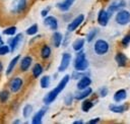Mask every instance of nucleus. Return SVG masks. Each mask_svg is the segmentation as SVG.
Returning <instances> with one entry per match:
<instances>
[{
  "label": "nucleus",
  "mask_w": 130,
  "mask_h": 124,
  "mask_svg": "<svg viewBox=\"0 0 130 124\" xmlns=\"http://www.w3.org/2000/svg\"><path fill=\"white\" fill-rule=\"evenodd\" d=\"M32 111H34V108H32V106L30 104L24 105V107L22 108V116H23V118L27 119L32 114Z\"/></svg>",
  "instance_id": "7c9ffc66"
},
{
  "label": "nucleus",
  "mask_w": 130,
  "mask_h": 124,
  "mask_svg": "<svg viewBox=\"0 0 130 124\" xmlns=\"http://www.w3.org/2000/svg\"><path fill=\"white\" fill-rule=\"evenodd\" d=\"M27 8V0H16L13 5V13L22 14Z\"/></svg>",
  "instance_id": "ddd939ff"
},
{
  "label": "nucleus",
  "mask_w": 130,
  "mask_h": 124,
  "mask_svg": "<svg viewBox=\"0 0 130 124\" xmlns=\"http://www.w3.org/2000/svg\"><path fill=\"white\" fill-rule=\"evenodd\" d=\"M44 25L49 27L52 32H55L58 29L59 27V23H58V19L54 16V15H47L46 17H44V21H43Z\"/></svg>",
  "instance_id": "9b49d317"
},
{
  "label": "nucleus",
  "mask_w": 130,
  "mask_h": 124,
  "mask_svg": "<svg viewBox=\"0 0 130 124\" xmlns=\"http://www.w3.org/2000/svg\"><path fill=\"white\" fill-rule=\"evenodd\" d=\"M74 100L75 99H74V95L73 94H67L64 97V104H65V106H71Z\"/></svg>",
  "instance_id": "473e14b6"
},
{
  "label": "nucleus",
  "mask_w": 130,
  "mask_h": 124,
  "mask_svg": "<svg viewBox=\"0 0 130 124\" xmlns=\"http://www.w3.org/2000/svg\"><path fill=\"white\" fill-rule=\"evenodd\" d=\"M109 110L115 114H122L128 110V106L126 104L120 105V104H111L109 105Z\"/></svg>",
  "instance_id": "aec40b11"
},
{
  "label": "nucleus",
  "mask_w": 130,
  "mask_h": 124,
  "mask_svg": "<svg viewBox=\"0 0 130 124\" xmlns=\"http://www.w3.org/2000/svg\"><path fill=\"white\" fill-rule=\"evenodd\" d=\"M115 21L119 25H126L130 23V11L121 9L115 13Z\"/></svg>",
  "instance_id": "39448f33"
},
{
  "label": "nucleus",
  "mask_w": 130,
  "mask_h": 124,
  "mask_svg": "<svg viewBox=\"0 0 130 124\" xmlns=\"http://www.w3.org/2000/svg\"><path fill=\"white\" fill-rule=\"evenodd\" d=\"M92 94V89L90 86L84 88V89H80L78 91H76L74 94V99L76 101H83L84 99H87L88 97H90Z\"/></svg>",
  "instance_id": "2eb2a0df"
},
{
  "label": "nucleus",
  "mask_w": 130,
  "mask_h": 124,
  "mask_svg": "<svg viewBox=\"0 0 130 124\" xmlns=\"http://www.w3.org/2000/svg\"><path fill=\"white\" fill-rule=\"evenodd\" d=\"M115 62L119 67H125L128 63V58L123 52H117L115 55Z\"/></svg>",
  "instance_id": "a211bd4d"
},
{
  "label": "nucleus",
  "mask_w": 130,
  "mask_h": 124,
  "mask_svg": "<svg viewBox=\"0 0 130 124\" xmlns=\"http://www.w3.org/2000/svg\"><path fill=\"white\" fill-rule=\"evenodd\" d=\"M12 123L13 124H18V123H21V121H20V119H17V120H14Z\"/></svg>",
  "instance_id": "a19ab883"
},
{
  "label": "nucleus",
  "mask_w": 130,
  "mask_h": 124,
  "mask_svg": "<svg viewBox=\"0 0 130 124\" xmlns=\"http://www.w3.org/2000/svg\"><path fill=\"white\" fill-rule=\"evenodd\" d=\"M23 84H24V81H23V78L21 76H14L9 80L8 88H9L10 92L17 94L18 91H20L22 89Z\"/></svg>",
  "instance_id": "20e7f679"
},
{
  "label": "nucleus",
  "mask_w": 130,
  "mask_h": 124,
  "mask_svg": "<svg viewBox=\"0 0 130 124\" xmlns=\"http://www.w3.org/2000/svg\"><path fill=\"white\" fill-rule=\"evenodd\" d=\"M47 110H48L47 107H42L39 111H37V112L34 114L32 118H31V124H42L43 118H44V116L46 115Z\"/></svg>",
  "instance_id": "4468645a"
},
{
  "label": "nucleus",
  "mask_w": 130,
  "mask_h": 124,
  "mask_svg": "<svg viewBox=\"0 0 130 124\" xmlns=\"http://www.w3.org/2000/svg\"><path fill=\"white\" fill-rule=\"evenodd\" d=\"M83 75H85V71H77V70H74L73 73L71 74V78L73 79H79L80 77H82Z\"/></svg>",
  "instance_id": "c9c22d12"
},
{
  "label": "nucleus",
  "mask_w": 130,
  "mask_h": 124,
  "mask_svg": "<svg viewBox=\"0 0 130 124\" xmlns=\"http://www.w3.org/2000/svg\"><path fill=\"white\" fill-rule=\"evenodd\" d=\"M10 53V47L6 44H3L0 46V56H5Z\"/></svg>",
  "instance_id": "72a5a7b5"
},
{
  "label": "nucleus",
  "mask_w": 130,
  "mask_h": 124,
  "mask_svg": "<svg viewBox=\"0 0 130 124\" xmlns=\"http://www.w3.org/2000/svg\"><path fill=\"white\" fill-rule=\"evenodd\" d=\"M19 60H20V55H16V56H14V57L10 60V62L8 63L7 67H6V70H5V74H6L7 76H9V75L13 72V70H14L15 66L17 65V63H19Z\"/></svg>",
  "instance_id": "f3484780"
},
{
  "label": "nucleus",
  "mask_w": 130,
  "mask_h": 124,
  "mask_svg": "<svg viewBox=\"0 0 130 124\" xmlns=\"http://www.w3.org/2000/svg\"><path fill=\"white\" fill-rule=\"evenodd\" d=\"M74 1H75V0H63L62 2L57 3V4H56V7H57L60 11L66 12V11H68V10L72 7Z\"/></svg>",
  "instance_id": "5701e85b"
},
{
  "label": "nucleus",
  "mask_w": 130,
  "mask_h": 124,
  "mask_svg": "<svg viewBox=\"0 0 130 124\" xmlns=\"http://www.w3.org/2000/svg\"><path fill=\"white\" fill-rule=\"evenodd\" d=\"M127 99V90L124 88H120L116 90L113 95V100L115 103H121Z\"/></svg>",
  "instance_id": "6ab92c4d"
},
{
  "label": "nucleus",
  "mask_w": 130,
  "mask_h": 124,
  "mask_svg": "<svg viewBox=\"0 0 130 124\" xmlns=\"http://www.w3.org/2000/svg\"><path fill=\"white\" fill-rule=\"evenodd\" d=\"M91 84V78L88 75H83L82 77H80L76 83V88L77 90L80 89H84L86 87H88Z\"/></svg>",
  "instance_id": "dca6fc26"
},
{
  "label": "nucleus",
  "mask_w": 130,
  "mask_h": 124,
  "mask_svg": "<svg viewBox=\"0 0 130 124\" xmlns=\"http://www.w3.org/2000/svg\"><path fill=\"white\" fill-rule=\"evenodd\" d=\"M10 98V90H7L5 88L0 90V103L1 104H6Z\"/></svg>",
  "instance_id": "bb28decb"
},
{
  "label": "nucleus",
  "mask_w": 130,
  "mask_h": 124,
  "mask_svg": "<svg viewBox=\"0 0 130 124\" xmlns=\"http://www.w3.org/2000/svg\"><path fill=\"white\" fill-rule=\"evenodd\" d=\"M3 44H4V42H3L2 38H1V35H0V46H1V45H3Z\"/></svg>",
  "instance_id": "37998d69"
},
{
  "label": "nucleus",
  "mask_w": 130,
  "mask_h": 124,
  "mask_svg": "<svg viewBox=\"0 0 130 124\" xmlns=\"http://www.w3.org/2000/svg\"><path fill=\"white\" fill-rule=\"evenodd\" d=\"M94 103L93 101H90V100H87V99H84L81 103V110L84 112V113H87L89 112V110L93 107Z\"/></svg>",
  "instance_id": "a878e982"
},
{
  "label": "nucleus",
  "mask_w": 130,
  "mask_h": 124,
  "mask_svg": "<svg viewBox=\"0 0 130 124\" xmlns=\"http://www.w3.org/2000/svg\"><path fill=\"white\" fill-rule=\"evenodd\" d=\"M22 39H23V35L20 33V34H17L15 36H13L12 38H10L8 40V46L10 47V52L11 53L15 52V50L20 45V42L22 41Z\"/></svg>",
  "instance_id": "f8f14e48"
},
{
  "label": "nucleus",
  "mask_w": 130,
  "mask_h": 124,
  "mask_svg": "<svg viewBox=\"0 0 130 124\" xmlns=\"http://www.w3.org/2000/svg\"><path fill=\"white\" fill-rule=\"evenodd\" d=\"M51 84V77L49 75H43L40 79V85L42 88H48Z\"/></svg>",
  "instance_id": "c756f323"
},
{
  "label": "nucleus",
  "mask_w": 130,
  "mask_h": 124,
  "mask_svg": "<svg viewBox=\"0 0 130 124\" xmlns=\"http://www.w3.org/2000/svg\"><path fill=\"white\" fill-rule=\"evenodd\" d=\"M50 10H51V6H47V7H45V8L41 11V16H42V17H46V16L49 14Z\"/></svg>",
  "instance_id": "4c0bfd02"
},
{
  "label": "nucleus",
  "mask_w": 130,
  "mask_h": 124,
  "mask_svg": "<svg viewBox=\"0 0 130 124\" xmlns=\"http://www.w3.org/2000/svg\"><path fill=\"white\" fill-rule=\"evenodd\" d=\"M93 52L98 56H105L110 51V44L104 39H98L93 43Z\"/></svg>",
  "instance_id": "7ed1b4c3"
},
{
  "label": "nucleus",
  "mask_w": 130,
  "mask_h": 124,
  "mask_svg": "<svg viewBox=\"0 0 130 124\" xmlns=\"http://www.w3.org/2000/svg\"><path fill=\"white\" fill-rule=\"evenodd\" d=\"M111 14L110 12L105 9V8H102L99 10V13H98V23L101 25V26H107L109 21H110V18H111Z\"/></svg>",
  "instance_id": "423d86ee"
},
{
  "label": "nucleus",
  "mask_w": 130,
  "mask_h": 124,
  "mask_svg": "<svg viewBox=\"0 0 130 124\" xmlns=\"http://www.w3.org/2000/svg\"><path fill=\"white\" fill-rule=\"evenodd\" d=\"M43 72H44V67L41 63L37 62L32 65V67H31V76H32V78H35V79L39 78L43 74Z\"/></svg>",
  "instance_id": "4be33fe9"
},
{
  "label": "nucleus",
  "mask_w": 130,
  "mask_h": 124,
  "mask_svg": "<svg viewBox=\"0 0 130 124\" xmlns=\"http://www.w3.org/2000/svg\"><path fill=\"white\" fill-rule=\"evenodd\" d=\"M100 121H101V118L96 117V118H92V119H90L87 123H88V124H96V123H100Z\"/></svg>",
  "instance_id": "58836bf2"
},
{
  "label": "nucleus",
  "mask_w": 130,
  "mask_h": 124,
  "mask_svg": "<svg viewBox=\"0 0 130 124\" xmlns=\"http://www.w3.org/2000/svg\"><path fill=\"white\" fill-rule=\"evenodd\" d=\"M98 28H95V27H93V28H90L89 30H88V33L86 34V37H85V41L87 42V43H91L93 40H94V38L96 37V35H98Z\"/></svg>",
  "instance_id": "cd10ccee"
},
{
  "label": "nucleus",
  "mask_w": 130,
  "mask_h": 124,
  "mask_svg": "<svg viewBox=\"0 0 130 124\" xmlns=\"http://www.w3.org/2000/svg\"><path fill=\"white\" fill-rule=\"evenodd\" d=\"M88 66H89V62L86 59L85 52L82 51V50L76 52L75 58L73 60L74 70H77V71H86L87 68H88Z\"/></svg>",
  "instance_id": "f03ea898"
},
{
  "label": "nucleus",
  "mask_w": 130,
  "mask_h": 124,
  "mask_svg": "<svg viewBox=\"0 0 130 124\" xmlns=\"http://www.w3.org/2000/svg\"><path fill=\"white\" fill-rule=\"evenodd\" d=\"M32 62L34 60L30 55H25L21 57L19 60V70L21 72H27L32 65Z\"/></svg>",
  "instance_id": "9d476101"
},
{
  "label": "nucleus",
  "mask_w": 130,
  "mask_h": 124,
  "mask_svg": "<svg viewBox=\"0 0 130 124\" xmlns=\"http://www.w3.org/2000/svg\"><path fill=\"white\" fill-rule=\"evenodd\" d=\"M52 55V49L49 45L45 44L42 46L41 50H40V56L43 60H48Z\"/></svg>",
  "instance_id": "b1692460"
},
{
  "label": "nucleus",
  "mask_w": 130,
  "mask_h": 124,
  "mask_svg": "<svg viewBox=\"0 0 130 124\" xmlns=\"http://www.w3.org/2000/svg\"><path fill=\"white\" fill-rule=\"evenodd\" d=\"M16 30H17V27H16L15 25H10V26H7L6 28H4V29L2 30V34H3L4 36L13 37V36H15Z\"/></svg>",
  "instance_id": "c85d7f7f"
},
{
  "label": "nucleus",
  "mask_w": 130,
  "mask_h": 124,
  "mask_svg": "<svg viewBox=\"0 0 130 124\" xmlns=\"http://www.w3.org/2000/svg\"><path fill=\"white\" fill-rule=\"evenodd\" d=\"M84 21V15L83 14H78L77 16H75L68 24H67V32L68 33H72L74 30H76Z\"/></svg>",
  "instance_id": "0eeeda50"
},
{
  "label": "nucleus",
  "mask_w": 130,
  "mask_h": 124,
  "mask_svg": "<svg viewBox=\"0 0 130 124\" xmlns=\"http://www.w3.org/2000/svg\"><path fill=\"white\" fill-rule=\"evenodd\" d=\"M3 71V64H2V62L0 61V73Z\"/></svg>",
  "instance_id": "79ce46f5"
},
{
  "label": "nucleus",
  "mask_w": 130,
  "mask_h": 124,
  "mask_svg": "<svg viewBox=\"0 0 130 124\" xmlns=\"http://www.w3.org/2000/svg\"><path fill=\"white\" fill-rule=\"evenodd\" d=\"M84 122L82 121V120H75L74 122H73V124H83Z\"/></svg>",
  "instance_id": "ea45409f"
},
{
  "label": "nucleus",
  "mask_w": 130,
  "mask_h": 124,
  "mask_svg": "<svg viewBox=\"0 0 130 124\" xmlns=\"http://www.w3.org/2000/svg\"><path fill=\"white\" fill-rule=\"evenodd\" d=\"M129 75H130V74H129Z\"/></svg>",
  "instance_id": "a18cd8bd"
},
{
  "label": "nucleus",
  "mask_w": 130,
  "mask_h": 124,
  "mask_svg": "<svg viewBox=\"0 0 130 124\" xmlns=\"http://www.w3.org/2000/svg\"><path fill=\"white\" fill-rule=\"evenodd\" d=\"M70 78H71V75L65 74V75L60 79V81L58 82V84L56 85V87H54L53 89H51V90L43 98V102H44V104H45L46 106L51 105L52 103L55 102V100L57 99V97L59 96V94H61V92L64 90V88L66 87V85L68 84Z\"/></svg>",
  "instance_id": "f257e3e1"
},
{
  "label": "nucleus",
  "mask_w": 130,
  "mask_h": 124,
  "mask_svg": "<svg viewBox=\"0 0 130 124\" xmlns=\"http://www.w3.org/2000/svg\"><path fill=\"white\" fill-rule=\"evenodd\" d=\"M125 6H126V1L125 0H112L108 5L107 10L112 15L113 13H116L117 11L123 9Z\"/></svg>",
  "instance_id": "1a4fd4ad"
},
{
  "label": "nucleus",
  "mask_w": 130,
  "mask_h": 124,
  "mask_svg": "<svg viewBox=\"0 0 130 124\" xmlns=\"http://www.w3.org/2000/svg\"><path fill=\"white\" fill-rule=\"evenodd\" d=\"M63 43V35L58 32V30H55L53 32V35H52V44L55 48H59Z\"/></svg>",
  "instance_id": "412c9836"
},
{
  "label": "nucleus",
  "mask_w": 130,
  "mask_h": 124,
  "mask_svg": "<svg viewBox=\"0 0 130 124\" xmlns=\"http://www.w3.org/2000/svg\"><path fill=\"white\" fill-rule=\"evenodd\" d=\"M129 44H130V34H127V35H125L122 38V40H121V46L124 47V48H126V47L129 46Z\"/></svg>",
  "instance_id": "f704fd0d"
},
{
  "label": "nucleus",
  "mask_w": 130,
  "mask_h": 124,
  "mask_svg": "<svg viewBox=\"0 0 130 124\" xmlns=\"http://www.w3.org/2000/svg\"><path fill=\"white\" fill-rule=\"evenodd\" d=\"M38 32H39V25H38V23L31 24L30 26H28V27L25 29V34H26L27 36H35V35L38 34Z\"/></svg>",
  "instance_id": "2f4dec72"
},
{
  "label": "nucleus",
  "mask_w": 130,
  "mask_h": 124,
  "mask_svg": "<svg viewBox=\"0 0 130 124\" xmlns=\"http://www.w3.org/2000/svg\"><path fill=\"white\" fill-rule=\"evenodd\" d=\"M71 59H72V56L70 53L68 52H64L62 54V57H61V61H60V64L58 66V72H64L68 69L70 63H71Z\"/></svg>",
  "instance_id": "6e6552de"
},
{
  "label": "nucleus",
  "mask_w": 130,
  "mask_h": 124,
  "mask_svg": "<svg viewBox=\"0 0 130 124\" xmlns=\"http://www.w3.org/2000/svg\"><path fill=\"white\" fill-rule=\"evenodd\" d=\"M129 6H130V0H129Z\"/></svg>",
  "instance_id": "c03bdc74"
},
{
  "label": "nucleus",
  "mask_w": 130,
  "mask_h": 124,
  "mask_svg": "<svg viewBox=\"0 0 130 124\" xmlns=\"http://www.w3.org/2000/svg\"><path fill=\"white\" fill-rule=\"evenodd\" d=\"M84 45H85V39H83V38H77L72 43V49L75 52H78V51H80V50L83 49Z\"/></svg>",
  "instance_id": "393cba45"
},
{
  "label": "nucleus",
  "mask_w": 130,
  "mask_h": 124,
  "mask_svg": "<svg viewBox=\"0 0 130 124\" xmlns=\"http://www.w3.org/2000/svg\"><path fill=\"white\" fill-rule=\"evenodd\" d=\"M108 94H109V89H108V87H106V86H103V87L100 88V90H99V96H100V98H106V97L108 96Z\"/></svg>",
  "instance_id": "e433bc0d"
}]
</instances>
